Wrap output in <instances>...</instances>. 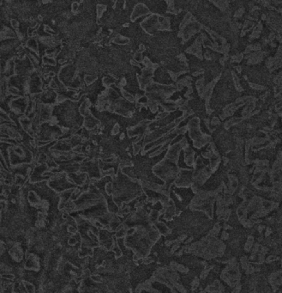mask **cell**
Masks as SVG:
<instances>
[{
	"mask_svg": "<svg viewBox=\"0 0 282 293\" xmlns=\"http://www.w3.org/2000/svg\"><path fill=\"white\" fill-rule=\"evenodd\" d=\"M29 101L30 99L28 96H18L17 98L13 99L10 104V111L14 112L15 114L20 116L25 114Z\"/></svg>",
	"mask_w": 282,
	"mask_h": 293,
	"instance_id": "1",
	"label": "cell"
},
{
	"mask_svg": "<svg viewBox=\"0 0 282 293\" xmlns=\"http://www.w3.org/2000/svg\"><path fill=\"white\" fill-rule=\"evenodd\" d=\"M24 267L28 270H33V271H38L40 267L39 266V260L36 256L35 255L31 253L26 254V260L24 264Z\"/></svg>",
	"mask_w": 282,
	"mask_h": 293,
	"instance_id": "2",
	"label": "cell"
},
{
	"mask_svg": "<svg viewBox=\"0 0 282 293\" xmlns=\"http://www.w3.org/2000/svg\"><path fill=\"white\" fill-rule=\"evenodd\" d=\"M149 14V10L148 8H147V6H145L143 3H137L132 13H131V20L132 21H136V19L140 17H143V16H147Z\"/></svg>",
	"mask_w": 282,
	"mask_h": 293,
	"instance_id": "3",
	"label": "cell"
},
{
	"mask_svg": "<svg viewBox=\"0 0 282 293\" xmlns=\"http://www.w3.org/2000/svg\"><path fill=\"white\" fill-rule=\"evenodd\" d=\"M100 121L97 119V117H95L94 114H92L91 113L88 114V115L84 116V121H83V126L85 129L88 130H92L94 128H95L96 126H98L100 125Z\"/></svg>",
	"mask_w": 282,
	"mask_h": 293,
	"instance_id": "4",
	"label": "cell"
},
{
	"mask_svg": "<svg viewBox=\"0 0 282 293\" xmlns=\"http://www.w3.org/2000/svg\"><path fill=\"white\" fill-rule=\"evenodd\" d=\"M9 255H10V257L13 259L15 261L17 262H20L21 261V260L24 257V253L22 251L21 247L20 246V244H15L9 251Z\"/></svg>",
	"mask_w": 282,
	"mask_h": 293,
	"instance_id": "5",
	"label": "cell"
},
{
	"mask_svg": "<svg viewBox=\"0 0 282 293\" xmlns=\"http://www.w3.org/2000/svg\"><path fill=\"white\" fill-rule=\"evenodd\" d=\"M28 201L31 206L39 207L42 200L39 197V195L36 193V192L33 191V190H29L28 192Z\"/></svg>",
	"mask_w": 282,
	"mask_h": 293,
	"instance_id": "6",
	"label": "cell"
},
{
	"mask_svg": "<svg viewBox=\"0 0 282 293\" xmlns=\"http://www.w3.org/2000/svg\"><path fill=\"white\" fill-rule=\"evenodd\" d=\"M26 47L30 50L39 52V40L35 37H29L26 42Z\"/></svg>",
	"mask_w": 282,
	"mask_h": 293,
	"instance_id": "7",
	"label": "cell"
},
{
	"mask_svg": "<svg viewBox=\"0 0 282 293\" xmlns=\"http://www.w3.org/2000/svg\"><path fill=\"white\" fill-rule=\"evenodd\" d=\"M155 227L156 229L159 230V232L160 233V235H163V236H167L168 234L171 233V230L169 229V227L165 224L163 222H160V221H158L155 223Z\"/></svg>",
	"mask_w": 282,
	"mask_h": 293,
	"instance_id": "8",
	"label": "cell"
},
{
	"mask_svg": "<svg viewBox=\"0 0 282 293\" xmlns=\"http://www.w3.org/2000/svg\"><path fill=\"white\" fill-rule=\"evenodd\" d=\"M41 61L42 64L46 66H57L58 64V60L56 59L55 57H51L46 54L41 57Z\"/></svg>",
	"mask_w": 282,
	"mask_h": 293,
	"instance_id": "9",
	"label": "cell"
},
{
	"mask_svg": "<svg viewBox=\"0 0 282 293\" xmlns=\"http://www.w3.org/2000/svg\"><path fill=\"white\" fill-rule=\"evenodd\" d=\"M102 83H103V85L106 87V88H108V87H111L112 84H116L117 83V79L116 77H112V76H106L103 77L102 79Z\"/></svg>",
	"mask_w": 282,
	"mask_h": 293,
	"instance_id": "10",
	"label": "cell"
},
{
	"mask_svg": "<svg viewBox=\"0 0 282 293\" xmlns=\"http://www.w3.org/2000/svg\"><path fill=\"white\" fill-rule=\"evenodd\" d=\"M97 80V76L94 75V74H86L83 76V81L84 83L89 86V85H93Z\"/></svg>",
	"mask_w": 282,
	"mask_h": 293,
	"instance_id": "11",
	"label": "cell"
},
{
	"mask_svg": "<svg viewBox=\"0 0 282 293\" xmlns=\"http://www.w3.org/2000/svg\"><path fill=\"white\" fill-rule=\"evenodd\" d=\"M112 41L118 45H127L130 42V40L127 37H124L122 35H115V37L112 39Z\"/></svg>",
	"mask_w": 282,
	"mask_h": 293,
	"instance_id": "12",
	"label": "cell"
},
{
	"mask_svg": "<svg viewBox=\"0 0 282 293\" xmlns=\"http://www.w3.org/2000/svg\"><path fill=\"white\" fill-rule=\"evenodd\" d=\"M106 6L105 4H97L96 6V14L97 18H101L106 12Z\"/></svg>",
	"mask_w": 282,
	"mask_h": 293,
	"instance_id": "13",
	"label": "cell"
},
{
	"mask_svg": "<svg viewBox=\"0 0 282 293\" xmlns=\"http://www.w3.org/2000/svg\"><path fill=\"white\" fill-rule=\"evenodd\" d=\"M23 284H24V286H25V288H26L27 292L35 293L36 292L35 286L30 281H28V280H24V279H23Z\"/></svg>",
	"mask_w": 282,
	"mask_h": 293,
	"instance_id": "14",
	"label": "cell"
},
{
	"mask_svg": "<svg viewBox=\"0 0 282 293\" xmlns=\"http://www.w3.org/2000/svg\"><path fill=\"white\" fill-rule=\"evenodd\" d=\"M104 191L106 192V193L107 195H112L113 191H114V186H113V183H112V181L106 182V184L105 185V188H104Z\"/></svg>",
	"mask_w": 282,
	"mask_h": 293,
	"instance_id": "15",
	"label": "cell"
},
{
	"mask_svg": "<svg viewBox=\"0 0 282 293\" xmlns=\"http://www.w3.org/2000/svg\"><path fill=\"white\" fill-rule=\"evenodd\" d=\"M90 279H91L93 282L97 283V284L104 283V279H103V278H102L100 275H99V274H91V276H90Z\"/></svg>",
	"mask_w": 282,
	"mask_h": 293,
	"instance_id": "16",
	"label": "cell"
},
{
	"mask_svg": "<svg viewBox=\"0 0 282 293\" xmlns=\"http://www.w3.org/2000/svg\"><path fill=\"white\" fill-rule=\"evenodd\" d=\"M80 11V3L78 2H73L71 4V12L76 14Z\"/></svg>",
	"mask_w": 282,
	"mask_h": 293,
	"instance_id": "17",
	"label": "cell"
},
{
	"mask_svg": "<svg viewBox=\"0 0 282 293\" xmlns=\"http://www.w3.org/2000/svg\"><path fill=\"white\" fill-rule=\"evenodd\" d=\"M1 278L13 281L16 278V276H15V274H13L12 273H3L2 275H1Z\"/></svg>",
	"mask_w": 282,
	"mask_h": 293,
	"instance_id": "18",
	"label": "cell"
},
{
	"mask_svg": "<svg viewBox=\"0 0 282 293\" xmlns=\"http://www.w3.org/2000/svg\"><path fill=\"white\" fill-rule=\"evenodd\" d=\"M119 133H120V126L118 124H114V126L112 128L111 134L114 136V135H118Z\"/></svg>",
	"mask_w": 282,
	"mask_h": 293,
	"instance_id": "19",
	"label": "cell"
},
{
	"mask_svg": "<svg viewBox=\"0 0 282 293\" xmlns=\"http://www.w3.org/2000/svg\"><path fill=\"white\" fill-rule=\"evenodd\" d=\"M10 26H11V28L13 29H15V30H17L18 29H19V27H20V23H19V22H18L17 20V19H15V18H12L11 20H10Z\"/></svg>",
	"mask_w": 282,
	"mask_h": 293,
	"instance_id": "20",
	"label": "cell"
},
{
	"mask_svg": "<svg viewBox=\"0 0 282 293\" xmlns=\"http://www.w3.org/2000/svg\"><path fill=\"white\" fill-rule=\"evenodd\" d=\"M134 59H135L136 61H137L138 63H142V61H143V59H144V57L142 56V53H141V52H138V51H137V52L134 54Z\"/></svg>",
	"mask_w": 282,
	"mask_h": 293,
	"instance_id": "21",
	"label": "cell"
},
{
	"mask_svg": "<svg viewBox=\"0 0 282 293\" xmlns=\"http://www.w3.org/2000/svg\"><path fill=\"white\" fill-rule=\"evenodd\" d=\"M67 231L71 235H74L77 232V228L75 224H69L67 226Z\"/></svg>",
	"mask_w": 282,
	"mask_h": 293,
	"instance_id": "22",
	"label": "cell"
},
{
	"mask_svg": "<svg viewBox=\"0 0 282 293\" xmlns=\"http://www.w3.org/2000/svg\"><path fill=\"white\" fill-rule=\"evenodd\" d=\"M78 242H79V241H77L76 237L74 235H72L71 236H70V237H69V240H68V244L70 245V247H74V246H75V245H76Z\"/></svg>",
	"mask_w": 282,
	"mask_h": 293,
	"instance_id": "23",
	"label": "cell"
},
{
	"mask_svg": "<svg viewBox=\"0 0 282 293\" xmlns=\"http://www.w3.org/2000/svg\"><path fill=\"white\" fill-rule=\"evenodd\" d=\"M72 151L75 153V154H80V153H82L83 151V147L81 145V144H77L76 146H74L72 148Z\"/></svg>",
	"mask_w": 282,
	"mask_h": 293,
	"instance_id": "24",
	"label": "cell"
},
{
	"mask_svg": "<svg viewBox=\"0 0 282 293\" xmlns=\"http://www.w3.org/2000/svg\"><path fill=\"white\" fill-rule=\"evenodd\" d=\"M45 32L49 35H56V31L52 29L49 25H45Z\"/></svg>",
	"mask_w": 282,
	"mask_h": 293,
	"instance_id": "25",
	"label": "cell"
},
{
	"mask_svg": "<svg viewBox=\"0 0 282 293\" xmlns=\"http://www.w3.org/2000/svg\"><path fill=\"white\" fill-rule=\"evenodd\" d=\"M41 1H42L43 3H49L51 0H41Z\"/></svg>",
	"mask_w": 282,
	"mask_h": 293,
	"instance_id": "26",
	"label": "cell"
},
{
	"mask_svg": "<svg viewBox=\"0 0 282 293\" xmlns=\"http://www.w3.org/2000/svg\"><path fill=\"white\" fill-rule=\"evenodd\" d=\"M124 138H125V136H124V133H122V134H121V136H120V139H123Z\"/></svg>",
	"mask_w": 282,
	"mask_h": 293,
	"instance_id": "27",
	"label": "cell"
}]
</instances>
